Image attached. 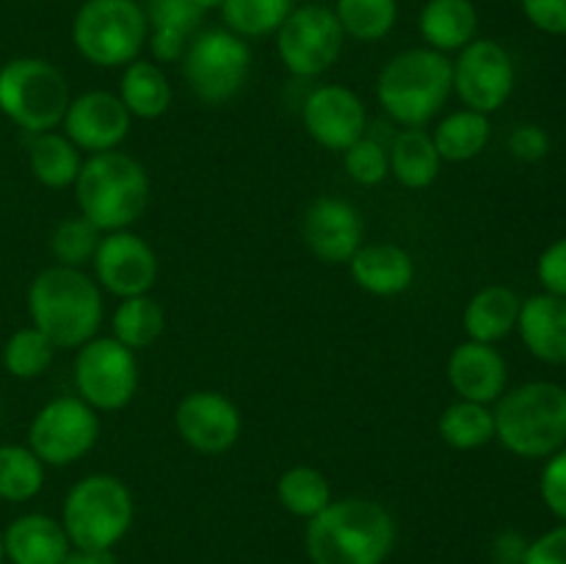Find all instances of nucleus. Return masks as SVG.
<instances>
[{
	"mask_svg": "<svg viewBox=\"0 0 566 564\" xmlns=\"http://www.w3.org/2000/svg\"><path fill=\"white\" fill-rule=\"evenodd\" d=\"M448 379L464 401H497L506 390V359L492 343L468 341L453 348L448 359Z\"/></svg>",
	"mask_w": 566,
	"mask_h": 564,
	"instance_id": "obj_19",
	"label": "nucleus"
},
{
	"mask_svg": "<svg viewBox=\"0 0 566 564\" xmlns=\"http://www.w3.org/2000/svg\"><path fill=\"white\" fill-rule=\"evenodd\" d=\"M92 263L97 285L119 299L144 296L158 276V258H155L153 247L136 232L127 230H116L99 238Z\"/></svg>",
	"mask_w": 566,
	"mask_h": 564,
	"instance_id": "obj_14",
	"label": "nucleus"
},
{
	"mask_svg": "<svg viewBox=\"0 0 566 564\" xmlns=\"http://www.w3.org/2000/svg\"><path fill=\"white\" fill-rule=\"evenodd\" d=\"M392 545V514L365 498L329 503L307 525V551L315 564H381Z\"/></svg>",
	"mask_w": 566,
	"mask_h": 564,
	"instance_id": "obj_1",
	"label": "nucleus"
},
{
	"mask_svg": "<svg viewBox=\"0 0 566 564\" xmlns=\"http://www.w3.org/2000/svg\"><path fill=\"white\" fill-rule=\"evenodd\" d=\"M431 138L442 160H470L490 142V119L479 111H457L437 125Z\"/></svg>",
	"mask_w": 566,
	"mask_h": 564,
	"instance_id": "obj_29",
	"label": "nucleus"
},
{
	"mask_svg": "<svg viewBox=\"0 0 566 564\" xmlns=\"http://www.w3.org/2000/svg\"><path fill=\"white\" fill-rule=\"evenodd\" d=\"M147 22L153 25L149 33V53L155 61L182 59L188 48V36L202 22V11L193 0H147Z\"/></svg>",
	"mask_w": 566,
	"mask_h": 564,
	"instance_id": "obj_23",
	"label": "nucleus"
},
{
	"mask_svg": "<svg viewBox=\"0 0 566 564\" xmlns=\"http://www.w3.org/2000/svg\"><path fill=\"white\" fill-rule=\"evenodd\" d=\"M119 100L130 116L158 119L171 105V83L158 64L153 61H130L122 75Z\"/></svg>",
	"mask_w": 566,
	"mask_h": 564,
	"instance_id": "obj_26",
	"label": "nucleus"
},
{
	"mask_svg": "<svg viewBox=\"0 0 566 564\" xmlns=\"http://www.w3.org/2000/svg\"><path fill=\"white\" fill-rule=\"evenodd\" d=\"M0 420H3V407H0Z\"/></svg>",
	"mask_w": 566,
	"mask_h": 564,
	"instance_id": "obj_48",
	"label": "nucleus"
},
{
	"mask_svg": "<svg viewBox=\"0 0 566 564\" xmlns=\"http://www.w3.org/2000/svg\"><path fill=\"white\" fill-rule=\"evenodd\" d=\"M6 558V547H3V534H0V564H3Z\"/></svg>",
	"mask_w": 566,
	"mask_h": 564,
	"instance_id": "obj_47",
	"label": "nucleus"
},
{
	"mask_svg": "<svg viewBox=\"0 0 566 564\" xmlns=\"http://www.w3.org/2000/svg\"><path fill=\"white\" fill-rule=\"evenodd\" d=\"M3 547L11 564H61L70 553V536L48 514H22L6 529Z\"/></svg>",
	"mask_w": 566,
	"mask_h": 564,
	"instance_id": "obj_21",
	"label": "nucleus"
},
{
	"mask_svg": "<svg viewBox=\"0 0 566 564\" xmlns=\"http://www.w3.org/2000/svg\"><path fill=\"white\" fill-rule=\"evenodd\" d=\"M542 498L547 509L566 523V448L553 453L542 470Z\"/></svg>",
	"mask_w": 566,
	"mask_h": 564,
	"instance_id": "obj_39",
	"label": "nucleus"
},
{
	"mask_svg": "<svg viewBox=\"0 0 566 564\" xmlns=\"http://www.w3.org/2000/svg\"><path fill=\"white\" fill-rule=\"evenodd\" d=\"M293 0H224L221 14L235 36H269L282 28Z\"/></svg>",
	"mask_w": 566,
	"mask_h": 564,
	"instance_id": "obj_34",
	"label": "nucleus"
},
{
	"mask_svg": "<svg viewBox=\"0 0 566 564\" xmlns=\"http://www.w3.org/2000/svg\"><path fill=\"white\" fill-rule=\"evenodd\" d=\"M44 484V464L31 448L0 446V498L3 501H31Z\"/></svg>",
	"mask_w": 566,
	"mask_h": 564,
	"instance_id": "obj_33",
	"label": "nucleus"
},
{
	"mask_svg": "<svg viewBox=\"0 0 566 564\" xmlns=\"http://www.w3.org/2000/svg\"><path fill=\"white\" fill-rule=\"evenodd\" d=\"M363 219L346 199L321 197L304 213V241L324 263L340 265L363 247Z\"/></svg>",
	"mask_w": 566,
	"mask_h": 564,
	"instance_id": "obj_18",
	"label": "nucleus"
},
{
	"mask_svg": "<svg viewBox=\"0 0 566 564\" xmlns=\"http://www.w3.org/2000/svg\"><path fill=\"white\" fill-rule=\"evenodd\" d=\"M495 564H501V562H495Z\"/></svg>",
	"mask_w": 566,
	"mask_h": 564,
	"instance_id": "obj_49",
	"label": "nucleus"
},
{
	"mask_svg": "<svg viewBox=\"0 0 566 564\" xmlns=\"http://www.w3.org/2000/svg\"><path fill=\"white\" fill-rule=\"evenodd\" d=\"M520 296L506 285H490L470 299L464 310V330L470 341L497 343L517 326Z\"/></svg>",
	"mask_w": 566,
	"mask_h": 564,
	"instance_id": "obj_25",
	"label": "nucleus"
},
{
	"mask_svg": "<svg viewBox=\"0 0 566 564\" xmlns=\"http://www.w3.org/2000/svg\"><path fill=\"white\" fill-rule=\"evenodd\" d=\"M453 92V64L446 53L431 48L407 50L381 70L379 103L387 114L407 127H420L437 116Z\"/></svg>",
	"mask_w": 566,
	"mask_h": 564,
	"instance_id": "obj_5",
	"label": "nucleus"
},
{
	"mask_svg": "<svg viewBox=\"0 0 566 564\" xmlns=\"http://www.w3.org/2000/svg\"><path fill=\"white\" fill-rule=\"evenodd\" d=\"M523 11L539 31L566 36V0H523Z\"/></svg>",
	"mask_w": 566,
	"mask_h": 564,
	"instance_id": "obj_41",
	"label": "nucleus"
},
{
	"mask_svg": "<svg viewBox=\"0 0 566 564\" xmlns=\"http://www.w3.org/2000/svg\"><path fill=\"white\" fill-rule=\"evenodd\" d=\"M193 3H197V9L202 11H210V9H221V6H224V0H193Z\"/></svg>",
	"mask_w": 566,
	"mask_h": 564,
	"instance_id": "obj_46",
	"label": "nucleus"
},
{
	"mask_svg": "<svg viewBox=\"0 0 566 564\" xmlns=\"http://www.w3.org/2000/svg\"><path fill=\"white\" fill-rule=\"evenodd\" d=\"M304 125L310 136L326 149H343L363 138L368 114L365 105L352 88L346 86H318L304 103Z\"/></svg>",
	"mask_w": 566,
	"mask_h": 564,
	"instance_id": "obj_17",
	"label": "nucleus"
},
{
	"mask_svg": "<svg viewBox=\"0 0 566 564\" xmlns=\"http://www.w3.org/2000/svg\"><path fill=\"white\" fill-rule=\"evenodd\" d=\"M164 324H166L164 307H160L155 299H149L147 293H144V296L122 299L114 318H111L114 337L122 343V346L130 348V352H136V348H147L149 343L158 341V335L164 332Z\"/></svg>",
	"mask_w": 566,
	"mask_h": 564,
	"instance_id": "obj_30",
	"label": "nucleus"
},
{
	"mask_svg": "<svg viewBox=\"0 0 566 564\" xmlns=\"http://www.w3.org/2000/svg\"><path fill=\"white\" fill-rule=\"evenodd\" d=\"M133 523L130 490L116 476H86L64 501V531L70 545L111 551Z\"/></svg>",
	"mask_w": 566,
	"mask_h": 564,
	"instance_id": "obj_6",
	"label": "nucleus"
},
{
	"mask_svg": "<svg viewBox=\"0 0 566 564\" xmlns=\"http://www.w3.org/2000/svg\"><path fill=\"white\" fill-rule=\"evenodd\" d=\"M346 171L359 186H376L390 171V153L374 138H359L346 149Z\"/></svg>",
	"mask_w": 566,
	"mask_h": 564,
	"instance_id": "obj_38",
	"label": "nucleus"
},
{
	"mask_svg": "<svg viewBox=\"0 0 566 564\" xmlns=\"http://www.w3.org/2000/svg\"><path fill=\"white\" fill-rule=\"evenodd\" d=\"M147 36V14L136 0H86L72 22V42L94 66L130 64Z\"/></svg>",
	"mask_w": 566,
	"mask_h": 564,
	"instance_id": "obj_8",
	"label": "nucleus"
},
{
	"mask_svg": "<svg viewBox=\"0 0 566 564\" xmlns=\"http://www.w3.org/2000/svg\"><path fill=\"white\" fill-rule=\"evenodd\" d=\"M252 66L249 44L232 31H202L182 53V75L202 103H227L241 92Z\"/></svg>",
	"mask_w": 566,
	"mask_h": 564,
	"instance_id": "obj_9",
	"label": "nucleus"
},
{
	"mask_svg": "<svg viewBox=\"0 0 566 564\" xmlns=\"http://www.w3.org/2000/svg\"><path fill=\"white\" fill-rule=\"evenodd\" d=\"M276 495H280L282 506L287 512L310 520L332 503V490L326 476L315 468H304V464L282 473L280 484H276Z\"/></svg>",
	"mask_w": 566,
	"mask_h": 564,
	"instance_id": "obj_32",
	"label": "nucleus"
},
{
	"mask_svg": "<svg viewBox=\"0 0 566 564\" xmlns=\"http://www.w3.org/2000/svg\"><path fill=\"white\" fill-rule=\"evenodd\" d=\"M536 274L545 285V293L566 299V238H558L556 243L542 252L539 263H536Z\"/></svg>",
	"mask_w": 566,
	"mask_h": 564,
	"instance_id": "obj_40",
	"label": "nucleus"
},
{
	"mask_svg": "<svg viewBox=\"0 0 566 564\" xmlns=\"http://www.w3.org/2000/svg\"><path fill=\"white\" fill-rule=\"evenodd\" d=\"M440 437L451 448L459 451H473L486 446L495 437V415L486 409V404L457 401L440 415Z\"/></svg>",
	"mask_w": 566,
	"mask_h": 564,
	"instance_id": "obj_31",
	"label": "nucleus"
},
{
	"mask_svg": "<svg viewBox=\"0 0 566 564\" xmlns=\"http://www.w3.org/2000/svg\"><path fill=\"white\" fill-rule=\"evenodd\" d=\"M479 31V11L473 0H429L420 14V33L431 50H462Z\"/></svg>",
	"mask_w": 566,
	"mask_h": 564,
	"instance_id": "obj_24",
	"label": "nucleus"
},
{
	"mask_svg": "<svg viewBox=\"0 0 566 564\" xmlns=\"http://www.w3.org/2000/svg\"><path fill=\"white\" fill-rule=\"evenodd\" d=\"M495 437L525 459L553 457L566 442V387L528 382L497 401Z\"/></svg>",
	"mask_w": 566,
	"mask_h": 564,
	"instance_id": "obj_4",
	"label": "nucleus"
},
{
	"mask_svg": "<svg viewBox=\"0 0 566 564\" xmlns=\"http://www.w3.org/2000/svg\"><path fill=\"white\" fill-rule=\"evenodd\" d=\"M53 341L42 335L36 326L17 330L3 346V365L17 379H36V376H42L53 365Z\"/></svg>",
	"mask_w": 566,
	"mask_h": 564,
	"instance_id": "obj_36",
	"label": "nucleus"
},
{
	"mask_svg": "<svg viewBox=\"0 0 566 564\" xmlns=\"http://www.w3.org/2000/svg\"><path fill=\"white\" fill-rule=\"evenodd\" d=\"M28 313L55 348H77L92 341L103 324V293L81 269L53 265L28 288Z\"/></svg>",
	"mask_w": 566,
	"mask_h": 564,
	"instance_id": "obj_2",
	"label": "nucleus"
},
{
	"mask_svg": "<svg viewBox=\"0 0 566 564\" xmlns=\"http://www.w3.org/2000/svg\"><path fill=\"white\" fill-rule=\"evenodd\" d=\"M352 274L363 291L374 296H398L415 280V260L396 243H370L359 247L352 260Z\"/></svg>",
	"mask_w": 566,
	"mask_h": 564,
	"instance_id": "obj_22",
	"label": "nucleus"
},
{
	"mask_svg": "<svg viewBox=\"0 0 566 564\" xmlns=\"http://www.w3.org/2000/svg\"><path fill=\"white\" fill-rule=\"evenodd\" d=\"M99 227H94L86 216H72L64 219L50 236V249L55 260L66 269H81L83 263L94 260V252L99 247Z\"/></svg>",
	"mask_w": 566,
	"mask_h": 564,
	"instance_id": "obj_37",
	"label": "nucleus"
},
{
	"mask_svg": "<svg viewBox=\"0 0 566 564\" xmlns=\"http://www.w3.org/2000/svg\"><path fill=\"white\" fill-rule=\"evenodd\" d=\"M440 153L434 138L420 127H407L392 138L390 166L392 175L407 188H429L440 175Z\"/></svg>",
	"mask_w": 566,
	"mask_h": 564,
	"instance_id": "obj_27",
	"label": "nucleus"
},
{
	"mask_svg": "<svg viewBox=\"0 0 566 564\" xmlns=\"http://www.w3.org/2000/svg\"><path fill=\"white\" fill-rule=\"evenodd\" d=\"M177 431L202 453H224L241 437V412L227 396L213 390L191 393L175 412Z\"/></svg>",
	"mask_w": 566,
	"mask_h": 564,
	"instance_id": "obj_15",
	"label": "nucleus"
},
{
	"mask_svg": "<svg viewBox=\"0 0 566 564\" xmlns=\"http://www.w3.org/2000/svg\"><path fill=\"white\" fill-rule=\"evenodd\" d=\"M75 387L92 409L127 407L138 387L136 354L116 337H92L75 357Z\"/></svg>",
	"mask_w": 566,
	"mask_h": 564,
	"instance_id": "obj_10",
	"label": "nucleus"
},
{
	"mask_svg": "<svg viewBox=\"0 0 566 564\" xmlns=\"http://www.w3.org/2000/svg\"><path fill=\"white\" fill-rule=\"evenodd\" d=\"M343 28L326 6H302L276 31L280 59L293 75L315 77L329 70L343 50Z\"/></svg>",
	"mask_w": 566,
	"mask_h": 564,
	"instance_id": "obj_12",
	"label": "nucleus"
},
{
	"mask_svg": "<svg viewBox=\"0 0 566 564\" xmlns=\"http://www.w3.org/2000/svg\"><path fill=\"white\" fill-rule=\"evenodd\" d=\"M61 564H116V556L111 551H83V547H77L75 553H66Z\"/></svg>",
	"mask_w": 566,
	"mask_h": 564,
	"instance_id": "obj_45",
	"label": "nucleus"
},
{
	"mask_svg": "<svg viewBox=\"0 0 566 564\" xmlns=\"http://www.w3.org/2000/svg\"><path fill=\"white\" fill-rule=\"evenodd\" d=\"M453 88L470 111L492 114L501 108L514 88V61L509 50L492 39H473L453 64Z\"/></svg>",
	"mask_w": 566,
	"mask_h": 564,
	"instance_id": "obj_13",
	"label": "nucleus"
},
{
	"mask_svg": "<svg viewBox=\"0 0 566 564\" xmlns=\"http://www.w3.org/2000/svg\"><path fill=\"white\" fill-rule=\"evenodd\" d=\"M70 86L44 59H14L0 66V111L28 133H48L64 122Z\"/></svg>",
	"mask_w": 566,
	"mask_h": 564,
	"instance_id": "obj_7",
	"label": "nucleus"
},
{
	"mask_svg": "<svg viewBox=\"0 0 566 564\" xmlns=\"http://www.w3.org/2000/svg\"><path fill=\"white\" fill-rule=\"evenodd\" d=\"M75 197L94 227L105 232L127 230L147 210L149 177L136 158L108 149L81 166Z\"/></svg>",
	"mask_w": 566,
	"mask_h": 564,
	"instance_id": "obj_3",
	"label": "nucleus"
},
{
	"mask_svg": "<svg viewBox=\"0 0 566 564\" xmlns=\"http://www.w3.org/2000/svg\"><path fill=\"white\" fill-rule=\"evenodd\" d=\"M335 17L343 33L359 42H376L396 25L398 3L396 0H337Z\"/></svg>",
	"mask_w": 566,
	"mask_h": 564,
	"instance_id": "obj_35",
	"label": "nucleus"
},
{
	"mask_svg": "<svg viewBox=\"0 0 566 564\" xmlns=\"http://www.w3.org/2000/svg\"><path fill=\"white\" fill-rule=\"evenodd\" d=\"M66 138L86 153H108L116 149L130 133V111L116 94L86 92L70 100L64 114Z\"/></svg>",
	"mask_w": 566,
	"mask_h": 564,
	"instance_id": "obj_16",
	"label": "nucleus"
},
{
	"mask_svg": "<svg viewBox=\"0 0 566 564\" xmlns=\"http://www.w3.org/2000/svg\"><path fill=\"white\" fill-rule=\"evenodd\" d=\"M517 330L523 343L542 363H566V299L536 293L520 304Z\"/></svg>",
	"mask_w": 566,
	"mask_h": 564,
	"instance_id": "obj_20",
	"label": "nucleus"
},
{
	"mask_svg": "<svg viewBox=\"0 0 566 564\" xmlns=\"http://www.w3.org/2000/svg\"><path fill=\"white\" fill-rule=\"evenodd\" d=\"M509 147L520 160H542L551 149L547 133L536 125H520L509 138Z\"/></svg>",
	"mask_w": 566,
	"mask_h": 564,
	"instance_id": "obj_43",
	"label": "nucleus"
},
{
	"mask_svg": "<svg viewBox=\"0 0 566 564\" xmlns=\"http://www.w3.org/2000/svg\"><path fill=\"white\" fill-rule=\"evenodd\" d=\"M28 155H31L33 177L48 188L72 186L83 166L75 144L53 130L33 133L31 144H28Z\"/></svg>",
	"mask_w": 566,
	"mask_h": 564,
	"instance_id": "obj_28",
	"label": "nucleus"
},
{
	"mask_svg": "<svg viewBox=\"0 0 566 564\" xmlns=\"http://www.w3.org/2000/svg\"><path fill=\"white\" fill-rule=\"evenodd\" d=\"M523 564H566V523L531 542Z\"/></svg>",
	"mask_w": 566,
	"mask_h": 564,
	"instance_id": "obj_42",
	"label": "nucleus"
},
{
	"mask_svg": "<svg viewBox=\"0 0 566 564\" xmlns=\"http://www.w3.org/2000/svg\"><path fill=\"white\" fill-rule=\"evenodd\" d=\"M525 551H528V542H525L517 531H503L495 540V545H492L495 562L501 564H523Z\"/></svg>",
	"mask_w": 566,
	"mask_h": 564,
	"instance_id": "obj_44",
	"label": "nucleus"
},
{
	"mask_svg": "<svg viewBox=\"0 0 566 564\" xmlns=\"http://www.w3.org/2000/svg\"><path fill=\"white\" fill-rule=\"evenodd\" d=\"M99 435V418L83 398L64 396L44 404L28 429V448L42 459V464L77 462L94 448Z\"/></svg>",
	"mask_w": 566,
	"mask_h": 564,
	"instance_id": "obj_11",
	"label": "nucleus"
}]
</instances>
